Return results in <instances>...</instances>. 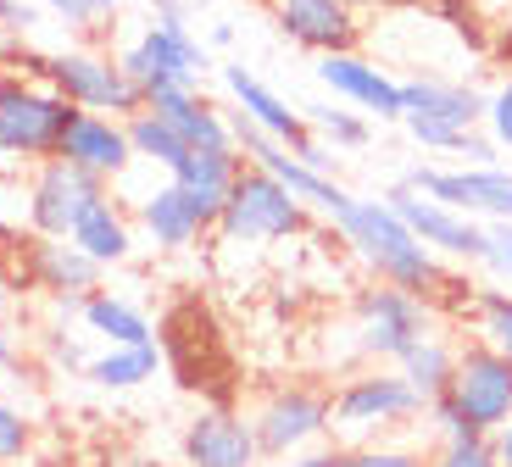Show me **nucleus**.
<instances>
[{
    "mask_svg": "<svg viewBox=\"0 0 512 467\" xmlns=\"http://www.w3.org/2000/svg\"><path fill=\"white\" fill-rule=\"evenodd\" d=\"M435 6V17L451 28V34L468 45V51H490V34L479 28V12H474V0H429Z\"/></svg>",
    "mask_w": 512,
    "mask_h": 467,
    "instance_id": "2f4dec72",
    "label": "nucleus"
},
{
    "mask_svg": "<svg viewBox=\"0 0 512 467\" xmlns=\"http://www.w3.org/2000/svg\"><path fill=\"white\" fill-rule=\"evenodd\" d=\"M17 67H23V78L56 89V95H62L67 106H78V112H101V117H117V123H128L134 112H145L140 84H134V78L117 67V56L101 51V45L23 51V56H17Z\"/></svg>",
    "mask_w": 512,
    "mask_h": 467,
    "instance_id": "7ed1b4c3",
    "label": "nucleus"
},
{
    "mask_svg": "<svg viewBox=\"0 0 512 467\" xmlns=\"http://www.w3.org/2000/svg\"><path fill=\"white\" fill-rule=\"evenodd\" d=\"M318 84L329 89L334 101H346L351 112L379 117V123H401V112H407L401 78H390L379 62H373V56H362V51L318 56Z\"/></svg>",
    "mask_w": 512,
    "mask_h": 467,
    "instance_id": "2eb2a0df",
    "label": "nucleus"
},
{
    "mask_svg": "<svg viewBox=\"0 0 512 467\" xmlns=\"http://www.w3.org/2000/svg\"><path fill=\"white\" fill-rule=\"evenodd\" d=\"M106 190H112V184L90 178L84 167L62 162V156L28 167V190H23L28 234H39V240H67V234H73V223L84 217V206H90L95 195H106Z\"/></svg>",
    "mask_w": 512,
    "mask_h": 467,
    "instance_id": "9b49d317",
    "label": "nucleus"
},
{
    "mask_svg": "<svg viewBox=\"0 0 512 467\" xmlns=\"http://www.w3.org/2000/svg\"><path fill=\"white\" fill-rule=\"evenodd\" d=\"M179 462L184 467H268L262 462V445H256V429H251V412H234L223 401L201 406L184 423Z\"/></svg>",
    "mask_w": 512,
    "mask_h": 467,
    "instance_id": "4468645a",
    "label": "nucleus"
},
{
    "mask_svg": "<svg viewBox=\"0 0 512 467\" xmlns=\"http://www.w3.org/2000/svg\"><path fill=\"white\" fill-rule=\"evenodd\" d=\"M312 212L340 234V245H351V256H357L379 284L412 290V295H423V301H435V306L446 301V290H457V278L446 273V262L390 212L384 195L368 201V195H351L346 184H329V195H323Z\"/></svg>",
    "mask_w": 512,
    "mask_h": 467,
    "instance_id": "f257e3e1",
    "label": "nucleus"
},
{
    "mask_svg": "<svg viewBox=\"0 0 512 467\" xmlns=\"http://www.w3.org/2000/svg\"><path fill=\"white\" fill-rule=\"evenodd\" d=\"M462 312L474 317V340H485L490 351H501L512 362V290L501 284H474Z\"/></svg>",
    "mask_w": 512,
    "mask_h": 467,
    "instance_id": "cd10ccee",
    "label": "nucleus"
},
{
    "mask_svg": "<svg viewBox=\"0 0 512 467\" xmlns=\"http://www.w3.org/2000/svg\"><path fill=\"white\" fill-rule=\"evenodd\" d=\"M184 12H195V6H218V0H179Z\"/></svg>",
    "mask_w": 512,
    "mask_h": 467,
    "instance_id": "37998d69",
    "label": "nucleus"
},
{
    "mask_svg": "<svg viewBox=\"0 0 512 467\" xmlns=\"http://www.w3.org/2000/svg\"><path fill=\"white\" fill-rule=\"evenodd\" d=\"M223 89H229L234 112L245 117V123H256L268 139H279V145H290V156H301L312 145V123L301 117V106H290L273 84H262V78L251 73L245 62H223Z\"/></svg>",
    "mask_w": 512,
    "mask_h": 467,
    "instance_id": "f3484780",
    "label": "nucleus"
},
{
    "mask_svg": "<svg viewBox=\"0 0 512 467\" xmlns=\"http://www.w3.org/2000/svg\"><path fill=\"white\" fill-rule=\"evenodd\" d=\"M423 417L435 423L440 440H490L501 423H512V362L485 340H462L451 390L429 401Z\"/></svg>",
    "mask_w": 512,
    "mask_h": 467,
    "instance_id": "f03ea898",
    "label": "nucleus"
},
{
    "mask_svg": "<svg viewBox=\"0 0 512 467\" xmlns=\"http://www.w3.org/2000/svg\"><path fill=\"white\" fill-rule=\"evenodd\" d=\"M145 112H156L162 123H173L195 151H234V128H229V106L206 101L195 84H162L145 89Z\"/></svg>",
    "mask_w": 512,
    "mask_h": 467,
    "instance_id": "6ab92c4d",
    "label": "nucleus"
},
{
    "mask_svg": "<svg viewBox=\"0 0 512 467\" xmlns=\"http://www.w3.org/2000/svg\"><path fill=\"white\" fill-rule=\"evenodd\" d=\"M346 467H429V456L401 440H373V445H357L346 456Z\"/></svg>",
    "mask_w": 512,
    "mask_h": 467,
    "instance_id": "473e14b6",
    "label": "nucleus"
},
{
    "mask_svg": "<svg viewBox=\"0 0 512 467\" xmlns=\"http://www.w3.org/2000/svg\"><path fill=\"white\" fill-rule=\"evenodd\" d=\"M39 6H45L67 34L95 45V39H106L117 28V6H123V0H39Z\"/></svg>",
    "mask_w": 512,
    "mask_h": 467,
    "instance_id": "c85d7f7f",
    "label": "nucleus"
},
{
    "mask_svg": "<svg viewBox=\"0 0 512 467\" xmlns=\"http://www.w3.org/2000/svg\"><path fill=\"white\" fill-rule=\"evenodd\" d=\"M134 223L145 228V240L156 245V251H190L201 234H212L206 228V217L195 212V201L167 178V184H156L151 195H140V206H134Z\"/></svg>",
    "mask_w": 512,
    "mask_h": 467,
    "instance_id": "aec40b11",
    "label": "nucleus"
},
{
    "mask_svg": "<svg viewBox=\"0 0 512 467\" xmlns=\"http://www.w3.org/2000/svg\"><path fill=\"white\" fill-rule=\"evenodd\" d=\"M273 6V23L290 45L312 56H340V51H357L362 23H357V6L351 0H268Z\"/></svg>",
    "mask_w": 512,
    "mask_h": 467,
    "instance_id": "dca6fc26",
    "label": "nucleus"
},
{
    "mask_svg": "<svg viewBox=\"0 0 512 467\" xmlns=\"http://www.w3.org/2000/svg\"><path fill=\"white\" fill-rule=\"evenodd\" d=\"M429 467H496V456H490V440H440Z\"/></svg>",
    "mask_w": 512,
    "mask_h": 467,
    "instance_id": "f704fd0d",
    "label": "nucleus"
},
{
    "mask_svg": "<svg viewBox=\"0 0 512 467\" xmlns=\"http://www.w3.org/2000/svg\"><path fill=\"white\" fill-rule=\"evenodd\" d=\"M485 128H490V139H496V151L512 156V73L501 78L496 89H490V101H485Z\"/></svg>",
    "mask_w": 512,
    "mask_h": 467,
    "instance_id": "72a5a7b5",
    "label": "nucleus"
},
{
    "mask_svg": "<svg viewBox=\"0 0 512 467\" xmlns=\"http://www.w3.org/2000/svg\"><path fill=\"white\" fill-rule=\"evenodd\" d=\"M78 106H67L56 89L34 84L23 73H0V162L6 167H39L62 145Z\"/></svg>",
    "mask_w": 512,
    "mask_h": 467,
    "instance_id": "6e6552de",
    "label": "nucleus"
},
{
    "mask_svg": "<svg viewBox=\"0 0 512 467\" xmlns=\"http://www.w3.org/2000/svg\"><path fill=\"white\" fill-rule=\"evenodd\" d=\"M485 262L512 284V223H490V256H485Z\"/></svg>",
    "mask_w": 512,
    "mask_h": 467,
    "instance_id": "e433bc0d",
    "label": "nucleus"
},
{
    "mask_svg": "<svg viewBox=\"0 0 512 467\" xmlns=\"http://www.w3.org/2000/svg\"><path fill=\"white\" fill-rule=\"evenodd\" d=\"M401 95H407V112H401V128L412 134V145L423 151L451 156L462 134H474L485 123V89H474L468 78L451 73H412L401 78Z\"/></svg>",
    "mask_w": 512,
    "mask_h": 467,
    "instance_id": "1a4fd4ad",
    "label": "nucleus"
},
{
    "mask_svg": "<svg viewBox=\"0 0 512 467\" xmlns=\"http://www.w3.org/2000/svg\"><path fill=\"white\" fill-rule=\"evenodd\" d=\"M435 323V301H423L412 290L379 284L351 295V334H357V367H396L418 340H429Z\"/></svg>",
    "mask_w": 512,
    "mask_h": 467,
    "instance_id": "423d86ee",
    "label": "nucleus"
},
{
    "mask_svg": "<svg viewBox=\"0 0 512 467\" xmlns=\"http://www.w3.org/2000/svg\"><path fill=\"white\" fill-rule=\"evenodd\" d=\"M73 312H78V323H84V329H90L101 345H156L151 317H145L134 301L112 295V290H90L84 301L73 306Z\"/></svg>",
    "mask_w": 512,
    "mask_h": 467,
    "instance_id": "393cba45",
    "label": "nucleus"
},
{
    "mask_svg": "<svg viewBox=\"0 0 512 467\" xmlns=\"http://www.w3.org/2000/svg\"><path fill=\"white\" fill-rule=\"evenodd\" d=\"M329 412H334L329 384H312V379L273 384L251 406V429H256V445H262V462H284V456H301L312 445H329Z\"/></svg>",
    "mask_w": 512,
    "mask_h": 467,
    "instance_id": "9d476101",
    "label": "nucleus"
},
{
    "mask_svg": "<svg viewBox=\"0 0 512 467\" xmlns=\"http://www.w3.org/2000/svg\"><path fill=\"white\" fill-rule=\"evenodd\" d=\"M346 445H312V451H301V456H284V462H273V467H346Z\"/></svg>",
    "mask_w": 512,
    "mask_h": 467,
    "instance_id": "c9c22d12",
    "label": "nucleus"
},
{
    "mask_svg": "<svg viewBox=\"0 0 512 467\" xmlns=\"http://www.w3.org/2000/svg\"><path fill=\"white\" fill-rule=\"evenodd\" d=\"M67 245H78L95 267H123L128 256H134V217L112 201V190H106L84 206V217L73 223Z\"/></svg>",
    "mask_w": 512,
    "mask_h": 467,
    "instance_id": "4be33fe9",
    "label": "nucleus"
},
{
    "mask_svg": "<svg viewBox=\"0 0 512 467\" xmlns=\"http://www.w3.org/2000/svg\"><path fill=\"white\" fill-rule=\"evenodd\" d=\"M101 273L106 267H95L67 240H39V234L28 240V278L45 295H56V301H84L90 290H101Z\"/></svg>",
    "mask_w": 512,
    "mask_h": 467,
    "instance_id": "412c9836",
    "label": "nucleus"
},
{
    "mask_svg": "<svg viewBox=\"0 0 512 467\" xmlns=\"http://www.w3.org/2000/svg\"><path fill=\"white\" fill-rule=\"evenodd\" d=\"M17 362V340H12V329H6V323H0V373H6V367Z\"/></svg>",
    "mask_w": 512,
    "mask_h": 467,
    "instance_id": "79ce46f5",
    "label": "nucleus"
},
{
    "mask_svg": "<svg viewBox=\"0 0 512 467\" xmlns=\"http://www.w3.org/2000/svg\"><path fill=\"white\" fill-rule=\"evenodd\" d=\"M485 56H496V67H507L512 73V17L507 23H496V34H490V51Z\"/></svg>",
    "mask_w": 512,
    "mask_h": 467,
    "instance_id": "58836bf2",
    "label": "nucleus"
},
{
    "mask_svg": "<svg viewBox=\"0 0 512 467\" xmlns=\"http://www.w3.org/2000/svg\"><path fill=\"white\" fill-rule=\"evenodd\" d=\"M117 67L140 84V95L145 89H162V84L201 89V73L212 67V51L190 28V12H184L179 0H151V23L117 51Z\"/></svg>",
    "mask_w": 512,
    "mask_h": 467,
    "instance_id": "39448f33",
    "label": "nucleus"
},
{
    "mask_svg": "<svg viewBox=\"0 0 512 467\" xmlns=\"http://www.w3.org/2000/svg\"><path fill=\"white\" fill-rule=\"evenodd\" d=\"M384 201H390V212H396L440 262H485L490 256V228L485 223H474V217H462V212H451V206L429 201V195H418L412 184H390Z\"/></svg>",
    "mask_w": 512,
    "mask_h": 467,
    "instance_id": "ddd939ff",
    "label": "nucleus"
},
{
    "mask_svg": "<svg viewBox=\"0 0 512 467\" xmlns=\"http://www.w3.org/2000/svg\"><path fill=\"white\" fill-rule=\"evenodd\" d=\"M401 379L412 384V390L423 395V401H440V395L451 390V373H457V345L446 340V334H429V340H418L407 356H401Z\"/></svg>",
    "mask_w": 512,
    "mask_h": 467,
    "instance_id": "a878e982",
    "label": "nucleus"
},
{
    "mask_svg": "<svg viewBox=\"0 0 512 467\" xmlns=\"http://www.w3.org/2000/svg\"><path fill=\"white\" fill-rule=\"evenodd\" d=\"M128 145H134V162H151V167H162V173H179L184 156L195 151L190 139H184L173 123H162L156 112L128 117Z\"/></svg>",
    "mask_w": 512,
    "mask_h": 467,
    "instance_id": "bb28decb",
    "label": "nucleus"
},
{
    "mask_svg": "<svg viewBox=\"0 0 512 467\" xmlns=\"http://www.w3.org/2000/svg\"><path fill=\"white\" fill-rule=\"evenodd\" d=\"M223 45H234V23H212V28H206V51H223Z\"/></svg>",
    "mask_w": 512,
    "mask_h": 467,
    "instance_id": "a19ab883",
    "label": "nucleus"
},
{
    "mask_svg": "<svg viewBox=\"0 0 512 467\" xmlns=\"http://www.w3.org/2000/svg\"><path fill=\"white\" fill-rule=\"evenodd\" d=\"M490 456H496V467H512V423H501L490 434Z\"/></svg>",
    "mask_w": 512,
    "mask_h": 467,
    "instance_id": "ea45409f",
    "label": "nucleus"
},
{
    "mask_svg": "<svg viewBox=\"0 0 512 467\" xmlns=\"http://www.w3.org/2000/svg\"><path fill=\"white\" fill-rule=\"evenodd\" d=\"M507 17H512V0H507Z\"/></svg>",
    "mask_w": 512,
    "mask_h": 467,
    "instance_id": "c03bdc74",
    "label": "nucleus"
},
{
    "mask_svg": "<svg viewBox=\"0 0 512 467\" xmlns=\"http://www.w3.org/2000/svg\"><path fill=\"white\" fill-rule=\"evenodd\" d=\"M78 373L106 395H128L162 373V345H101L95 356H84Z\"/></svg>",
    "mask_w": 512,
    "mask_h": 467,
    "instance_id": "b1692460",
    "label": "nucleus"
},
{
    "mask_svg": "<svg viewBox=\"0 0 512 467\" xmlns=\"http://www.w3.org/2000/svg\"><path fill=\"white\" fill-rule=\"evenodd\" d=\"M0 23L17 28V34H28V28H39V6H23V0H0Z\"/></svg>",
    "mask_w": 512,
    "mask_h": 467,
    "instance_id": "4c0bfd02",
    "label": "nucleus"
},
{
    "mask_svg": "<svg viewBox=\"0 0 512 467\" xmlns=\"http://www.w3.org/2000/svg\"><path fill=\"white\" fill-rule=\"evenodd\" d=\"M240 167H245L240 151H190L179 173H167V178L195 201V212L206 217V228H218V212H223V201H229Z\"/></svg>",
    "mask_w": 512,
    "mask_h": 467,
    "instance_id": "5701e85b",
    "label": "nucleus"
},
{
    "mask_svg": "<svg viewBox=\"0 0 512 467\" xmlns=\"http://www.w3.org/2000/svg\"><path fill=\"white\" fill-rule=\"evenodd\" d=\"M56 156L73 167H84L90 178H101V184H117V178L134 167V145H128V123H117V117H101V112H73V123H67L62 145H56Z\"/></svg>",
    "mask_w": 512,
    "mask_h": 467,
    "instance_id": "a211bd4d",
    "label": "nucleus"
},
{
    "mask_svg": "<svg viewBox=\"0 0 512 467\" xmlns=\"http://www.w3.org/2000/svg\"><path fill=\"white\" fill-rule=\"evenodd\" d=\"M34 434H39L34 417H28L17 401L0 395V462H23V456L34 451Z\"/></svg>",
    "mask_w": 512,
    "mask_h": 467,
    "instance_id": "7c9ffc66",
    "label": "nucleus"
},
{
    "mask_svg": "<svg viewBox=\"0 0 512 467\" xmlns=\"http://www.w3.org/2000/svg\"><path fill=\"white\" fill-rule=\"evenodd\" d=\"M429 401L401 379V367H351L334 384V412H329V440L357 451V445L390 440V434L423 423Z\"/></svg>",
    "mask_w": 512,
    "mask_h": 467,
    "instance_id": "20e7f679",
    "label": "nucleus"
},
{
    "mask_svg": "<svg viewBox=\"0 0 512 467\" xmlns=\"http://www.w3.org/2000/svg\"><path fill=\"white\" fill-rule=\"evenodd\" d=\"M312 206L279 184L273 173L245 162L240 178H234L229 201L218 212V240L223 245H279V240H295V234H307L312 228Z\"/></svg>",
    "mask_w": 512,
    "mask_h": 467,
    "instance_id": "0eeeda50",
    "label": "nucleus"
},
{
    "mask_svg": "<svg viewBox=\"0 0 512 467\" xmlns=\"http://www.w3.org/2000/svg\"><path fill=\"white\" fill-rule=\"evenodd\" d=\"M401 184L485 228L512 223V167H412Z\"/></svg>",
    "mask_w": 512,
    "mask_h": 467,
    "instance_id": "f8f14e48",
    "label": "nucleus"
},
{
    "mask_svg": "<svg viewBox=\"0 0 512 467\" xmlns=\"http://www.w3.org/2000/svg\"><path fill=\"white\" fill-rule=\"evenodd\" d=\"M301 112H307L312 134H318L334 156H340V151H362V145L373 139V123L362 112H346V106H301Z\"/></svg>",
    "mask_w": 512,
    "mask_h": 467,
    "instance_id": "c756f323",
    "label": "nucleus"
}]
</instances>
